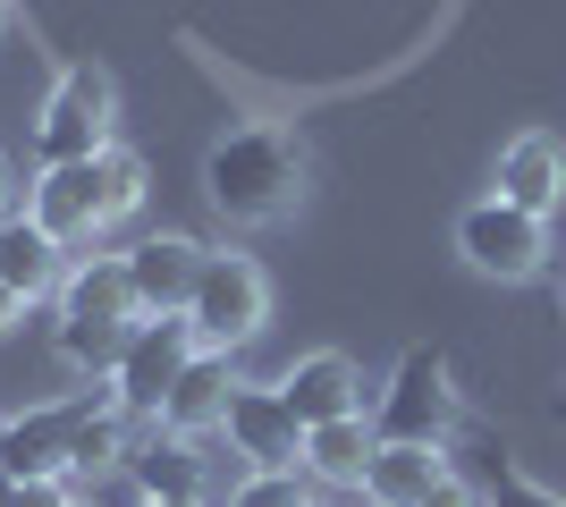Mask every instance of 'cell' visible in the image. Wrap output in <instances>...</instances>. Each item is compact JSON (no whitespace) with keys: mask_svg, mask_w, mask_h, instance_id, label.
Wrapping results in <instances>:
<instances>
[{"mask_svg":"<svg viewBox=\"0 0 566 507\" xmlns=\"http://www.w3.org/2000/svg\"><path fill=\"white\" fill-rule=\"evenodd\" d=\"M305 145L287 136V127L271 119H245L229 127L212 152H203V194H212V212L237 220V229H271V220H287L296 203H305Z\"/></svg>","mask_w":566,"mask_h":507,"instance_id":"obj_1","label":"cell"},{"mask_svg":"<svg viewBox=\"0 0 566 507\" xmlns=\"http://www.w3.org/2000/svg\"><path fill=\"white\" fill-rule=\"evenodd\" d=\"M144 161L127 145L94 152V161H60V169H34V187H25V212H34V229H43L51 245H94L111 237L118 220H136L144 212Z\"/></svg>","mask_w":566,"mask_h":507,"instance_id":"obj_2","label":"cell"},{"mask_svg":"<svg viewBox=\"0 0 566 507\" xmlns=\"http://www.w3.org/2000/svg\"><path fill=\"white\" fill-rule=\"evenodd\" d=\"M136 288H127V254H76L69 279L51 288V330H60V363L85 381H111L118 347L136 330Z\"/></svg>","mask_w":566,"mask_h":507,"instance_id":"obj_3","label":"cell"},{"mask_svg":"<svg viewBox=\"0 0 566 507\" xmlns=\"http://www.w3.org/2000/svg\"><path fill=\"white\" fill-rule=\"evenodd\" d=\"M111 127H118V85H111V68L69 60V68L51 76L43 110H34V169H60V161H94V152H111Z\"/></svg>","mask_w":566,"mask_h":507,"instance_id":"obj_4","label":"cell"},{"mask_svg":"<svg viewBox=\"0 0 566 507\" xmlns=\"http://www.w3.org/2000/svg\"><path fill=\"white\" fill-rule=\"evenodd\" d=\"M111 414V389H76V398H51V406H25L0 423V474L9 483H43V474H69L76 483V440Z\"/></svg>","mask_w":566,"mask_h":507,"instance_id":"obj_5","label":"cell"},{"mask_svg":"<svg viewBox=\"0 0 566 507\" xmlns=\"http://www.w3.org/2000/svg\"><path fill=\"white\" fill-rule=\"evenodd\" d=\"M271 321V279H262L254 254H203V271H195V296H187V330L195 347H220V356H237L245 338Z\"/></svg>","mask_w":566,"mask_h":507,"instance_id":"obj_6","label":"cell"},{"mask_svg":"<svg viewBox=\"0 0 566 507\" xmlns=\"http://www.w3.org/2000/svg\"><path fill=\"white\" fill-rule=\"evenodd\" d=\"M457 254H465L482 279H499V288H524V279L549 263V220L507 203V194H482V203H465V220H457Z\"/></svg>","mask_w":566,"mask_h":507,"instance_id":"obj_7","label":"cell"},{"mask_svg":"<svg viewBox=\"0 0 566 507\" xmlns=\"http://www.w3.org/2000/svg\"><path fill=\"white\" fill-rule=\"evenodd\" d=\"M187 356H195L187 314H144L136 330H127V347H118V363H111V406L136 414V423H153L161 398H169V381L187 372Z\"/></svg>","mask_w":566,"mask_h":507,"instance_id":"obj_8","label":"cell"},{"mask_svg":"<svg viewBox=\"0 0 566 507\" xmlns=\"http://www.w3.org/2000/svg\"><path fill=\"white\" fill-rule=\"evenodd\" d=\"M457 423V389H449V356L440 347H406L398 372H389V389H380V406H373V432L380 440H449Z\"/></svg>","mask_w":566,"mask_h":507,"instance_id":"obj_9","label":"cell"},{"mask_svg":"<svg viewBox=\"0 0 566 507\" xmlns=\"http://www.w3.org/2000/svg\"><path fill=\"white\" fill-rule=\"evenodd\" d=\"M220 432H229V448L254 465V474H305V423L287 414L280 381H271V389H262V381H237Z\"/></svg>","mask_w":566,"mask_h":507,"instance_id":"obj_10","label":"cell"},{"mask_svg":"<svg viewBox=\"0 0 566 507\" xmlns=\"http://www.w3.org/2000/svg\"><path fill=\"white\" fill-rule=\"evenodd\" d=\"M203 254H212V245L178 237V229H161V237H136V245H127V288H136V314H187Z\"/></svg>","mask_w":566,"mask_h":507,"instance_id":"obj_11","label":"cell"},{"mask_svg":"<svg viewBox=\"0 0 566 507\" xmlns=\"http://www.w3.org/2000/svg\"><path fill=\"white\" fill-rule=\"evenodd\" d=\"M280 398H287V414L296 423H338V414H364V372H355L338 347H313V356H296L280 372Z\"/></svg>","mask_w":566,"mask_h":507,"instance_id":"obj_12","label":"cell"},{"mask_svg":"<svg viewBox=\"0 0 566 507\" xmlns=\"http://www.w3.org/2000/svg\"><path fill=\"white\" fill-rule=\"evenodd\" d=\"M229 389H237V372H229V356L220 347H195L187 356V372L169 381V398H161V432H178V440H203V432H220V414H229Z\"/></svg>","mask_w":566,"mask_h":507,"instance_id":"obj_13","label":"cell"},{"mask_svg":"<svg viewBox=\"0 0 566 507\" xmlns=\"http://www.w3.org/2000/svg\"><path fill=\"white\" fill-rule=\"evenodd\" d=\"M499 194H507V203H524V212H542V220L566 203V145L549 136V127L507 136V152H499Z\"/></svg>","mask_w":566,"mask_h":507,"instance_id":"obj_14","label":"cell"},{"mask_svg":"<svg viewBox=\"0 0 566 507\" xmlns=\"http://www.w3.org/2000/svg\"><path fill=\"white\" fill-rule=\"evenodd\" d=\"M60 279H69V245H51L43 229H34V212L0 220V288L18 296V305H43Z\"/></svg>","mask_w":566,"mask_h":507,"instance_id":"obj_15","label":"cell"},{"mask_svg":"<svg viewBox=\"0 0 566 507\" xmlns=\"http://www.w3.org/2000/svg\"><path fill=\"white\" fill-rule=\"evenodd\" d=\"M449 474V457L431 440H380L364 465V507H423V490Z\"/></svg>","mask_w":566,"mask_h":507,"instance_id":"obj_16","label":"cell"},{"mask_svg":"<svg viewBox=\"0 0 566 507\" xmlns=\"http://www.w3.org/2000/svg\"><path fill=\"white\" fill-rule=\"evenodd\" d=\"M127 483H136V499H203V457H195V440L161 432L153 423V440L144 448H127Z\"/></svg>","mask_w":566,"mask_h":507,"instance_id":"obj_17","label":"cell"},{"mask_svg":"<svg viewBox=\"0 0 566 507\" xmlns=\"http://www.w3.org/2000/svg\"><path fill=\"white\" fill-rule=\"evenodd\" d=\"M373 448H380L373 414L313 423V432H305V474H313V483H331V490H364V465H373Z\"/></svg>","mask_w":566,"mask_h":507,"instance_id":"obj_18","label":"cell"},{"mask_svg":"<svg viewBox=\"0 0 566 507\" xmlns=\"http://www.w3.org/2000/svg\"><path fill=\"white\" fill-rule=\"evenodd\" d=\"M229 507H313V490H305V474H245L229 490Z\"/></svg>","mask_w":566,"mask_h":507,"instance_id":"obj_19","label":"cell"},{"mask_svg":"<svg viewBox=\"0 0 566 507\" xmlns=\"http://www.w3.org/2000/svg\"><path fill=\"white\" fill-rule=\"evenodd\" d=\"M423 507H491V499H482L473 483H457V474H440V483L423 490Z\"/></svg>","mask_w":566,"mask_h":507,"instance_id":"obj_20","label":"cell"},{"mask_svg":"<svg viewBox=\"0 0 566 507\" xmlns=\"http://www.w3.org/2000/svg\"><path fill=\"white\" fill-rule=\"evenodd\" d=\"M25 212V187H18V169H9V152H0V220H18Z\"/></svg>","mask_w":566,"mask_h":507,"instance_id":"obj_21","label":"cell"},{"mask_svg":"<svg viewBox=\"0 0 566 507\" xmlns=\"http://www.w3.org/2000/svg\"><path fill=\"white\" fill-rule=\"evenodd\" d=\"M18 321H25V305H18V296H9V288H0V338L18 330Z\"/></svg>","mask_w":566,"mask_h":507,"instance_id":"obj_22","label":"cell"},{"mask_svg":"<svg viewBox=\"0 0 566 507\" xmlns=\"http://www.w3.org/2000/svg\"><path fill=\"white\" fill-rule=\"evenodd\" d=\"M136 507H203V499H136Z\"/></svg>","mask_w":566,"mask_h":507,"instance_id":"obj_23","label":"cell"},{"mask_svg":"<svg viewBox=\"0 0 566 507\" xmlns=\"http://www.w3.org/2000/svg\"><path fill=\"white\" fill-rule=\"evenodd\" d=\"M0 507H18V483H9V474H0Z\"/></svg>","mask_w":566,"mask_h":507,"instance_id":"obj_24","label":"cell"},{"mask_svg":"<svg viewBox=\"0 0 566 507\" xmlns=\"http://www.w3.org/2000/svg\"><path fill=\"white\" fill-rule=\"evenodd\" d=\"M9 9H18V0H0V34H9Z\"/></svg>","mask_w":566,"mask_h":507,"instance_id":"obj_25","label":"cell"},{"mask_svg":"<svg viewBox=\"0 0 566 507\" xmlns=\"http://www.w3.org/2000/svg\"><path fill=\"white\" fill-rule=\"evenodd\" d=\"M69 507H85V499H69Z\"/></svg>","mask_w":566,"mask_h":507,"instance_id":"obj_26","label":"cell"},{"mask_svg":"<svg viewBox=\"0 0 566 507\" xmlns=\"http://www.w3.org/2000/svg\"><path fill=\"white\" fill-rule=\"evenodd\" d=\"M313 507H322V499H313Z\"/></svg>","mask_w":566,"mask_h":507,"instance_id":"obj_27","label":"cell"}]
</instances>
